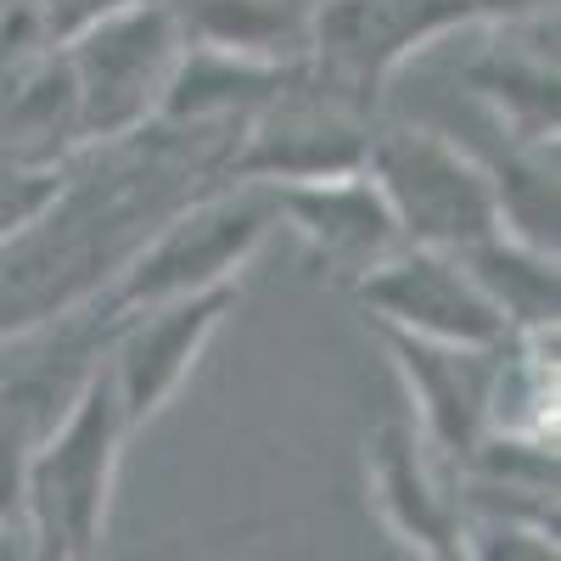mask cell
Wrapping results in <instances>:
<instances>
[{
    "instance_id": "obj_1",
    "label": "cell",
    "mask_w": 561,
    "mask_h": 561,
    "mask_svg": "<svg viewBox=\"0 0 561 561\" xmlns=\"http://www.w3.org/2000/svg\"><path fill=\"white\" fill-rule=\"evenodd\" d=\"M270 230H275V203L264 185L219 180L214 192L169 208L129 248V259L107 275V287L90 304V320L118 325L124 314H140V309L197 298L214 287H237Z\"/></svg>"
},
{
    "instance_id": "obj_2",
    "label": "cell",
    "mask_w": 561,
    "mask_h": 561,
    "mask_svg": "<svg viewBox=\"0 0 561 561\" xmlns=\"http://www.w3.org/2000/svg\"><path fill=\"white\" fill-rule=\"evenodd\" d=\"M129 433L135 427L124 421L107 359L90 365L68 399V415L34 438L23 472V517L34 523L45 561H96L118 478V449Z\"/></svg>"
},
{
    "instance_id": "obj_3",
    "label": "cell",
    "mask_w": 561,
    "mask_h": 561,
    "mask_svg": "<svg viewBox=\"0 0 561 561\" xmlns=\"http://www.w3.org/2000/svg\"><path fill=\"white\" fill-rule=\"evenodd\" d=\"M185 57V23L163 0H129L62 39L79 147H113L158 124L163 90Z\"/></svg>"
},
{
    "instance_id": "obj_4",
    "label": "cell",
    "mask_w": 561,
    "mask_h": 561,
    "mask_svg": "<svg viewBox=\"0 0 561 561\" xmlns=\"http://www.w3.org/2000/svg\"><path fill=\"white\" fill-rule=\"evenodd\" d=\"M365 174L382 192L404 248L472 253L500 230L494 185L478 152L421 124H377L365 147Z\"/></svg>"
},
{
    "instance_id": "obj_5",
    "label": "cell",
    "mask_w": 561,
    "mask_h": 561,
    "mask_svg": "<svg viewBox=\"0 0 561 561\" xmlns=\"http://www.w3.org/2000/svg\"><path fill=\"white\" fill-rule=\"evenodd\" d=\"M370 129H377V113L348 102L343 90L320 84L298 62V73L237 129L219 180L287 185V180L348 174V169H365Z\"/></svg>"
},
{
    "instance_id": "obj_6",
    "label": "cell",
    "mask_w": 561,
    "mask_h": 561,
    "mask_svg": "<svg viewBox=\"0 0 561 561\" xmlns=\"http://www.w3.org/2000/svg\"><path fill=\"white\" fill-rule=\"evenodd\" d=\"M455 28H472V0H314L304 68L377 113L393 68Z\"/></svg>"
},
{
    "instance_id": "obj_7",
    "label": "cell",
    "mask_w": 561,
    "mask_h": 561,
    "mask_svg": "<svg viewBox=\"0 0 561 561\" xmlns=\"http://www.w3.org/2000/svg\"><path fill=\"white\" fill-rule=\"evenodd\" d=\"M348 293L382 332L455 343V348H500L511 337L500 309L483 298L478 275L466 270L460 253L399 248L377 270H365Z\"/></svg>"
},
{
    "instance_id": "obj_8",
    "label": "cell",
    "mask_w": 561,
    "mask_h": 561,
    "mask_svg": "<svg viewBox=\"0 0 561 561\" xmlns=\"http://www.w3.org/2000/svg\"><path fill=\"white\" fill-rule=\"evenodd\" d=\"M242 287H214L197 298H174L158 309L124 314L113 325V348H107V377L118 388L124 421L140 427L152 421L197 370L203 348L214 343V332L225 325V314L237 309Z\"/></svg>"
},
{
    "instance_id": "obj_9",
    "label": "cell",
    "mask_w": 561,
    "mask_h": 561,
    "mask_svg": "<svg viewBox=\"0 0 561 561\" xmlns=\"http://www.w3.org/2000/svg\"><path fill=\"white\" fill-rule=\"evenodd\" d=\"M264 192L275 203V225H287L309 248V259L343 287H354L365 270H377L388 253L404 248L399 225L365 169L325 174V180H287V185H264Z\"/></svg>"
},
{
    "instance_id": "obj_10",
    "label": "cell",
    "mask_w": 561,
    "mask_h": 561,
    "mask_svg": "<svg viewBox=\"0 0 561 561\" xmlns=\"http://www.w3.org/2000/svg\"><path fill=\"white\" fill-rule=\"evenodd\" d=\"M393 354V370L404 377V393L415 399L421 415V444L438 449L449 466H466L483 438H489V399H494V365L500 348H455V343H427V337H404L382 332Z\"/></svg>"
},
{
    "instance_id": "obj_11",
    "label": "cell",
    "mask_w": 561,
    "mask_h": 561,
    "mask_svg": "<svg viewBox=\"0 0 561 561\" xmlns=\"http://www.w3.org/2000/svg\"><path fill=\"white\" fill-rule=\"evenodd\" d=\"M472 96L494 113L505 140H534L556 147V45L550 51H523V45H489L460 68Z\"/></svg>"
},
{
    "instance_id": "obj_12",
    "label": "cell",
    "mask_w": 561,
    "mask_h": 561,
    "mask_svg": "<svg viewBox=\"0 0 561 561\" xmlns=\"http://www.w3.org/2000/svg\"><path fill=\"white\" fill-rule=\"evenodd\" d=\"M460 259L478 275L483 298L500 309L511 337H556V314H561V264H556V253L528 248L517 237H505V230H494L489 242H478Z\"/></svg>"
},
{
    "instance_id": "obj_13",
    "label": "cell",
    "mask_w": 561,
    "mask_h": 561,
    "mask_svg": "<svg viewBox=\"0 0 561 561\" xmlns=\"http://www.w3.org/2000/svg\"><path fill=\"white\" fill-rule=\"evenodd\" d=\"M370 483H377V500L388 511V523L421 545V550H444L460 539V523H455V505L449 494L438 489L433 466L421 460V438L410 427H388L377 433V449H370Z\"/></svg>"
},
{
    "instance_id": "obj_14",
    "label": "cell",
    "mask_w": 561,
    "mask_h": 561,
    "mask_svg": "<svg viewBox=\"0 0 561 561\" xmlns=\"http://www.w3.org/2000/svg\"><path fill=\"white\" fill-rule=\"evenodd\" d=\"M185 39L219 45V51H242L264 62H304V34H309V7L293 12L287 0H197L180 12Z\"/></svg>"
},
{
    "instance_id": "obj_15",
    "label": "cell",
    "mask_w": 561,
    "mask_h": 561,
    "mask_svg": "<svg viewBox=\"0 0 561 561\" xmlns=\"http://www.w3.org/2000/svg\"><path fill=\"white\" fill-rule=\"evenodd\" d=\"M483 169L494 185V214L505 237L556 253V147L505 140L494 158H483Z\"/></svg>"
},
{
    "instance_id": "obj_16",
    "label": "cell",
    "mask_w": 561,
    "mask_h": 561,
    "mask_svg": "<svg viewBox=\"0 0 561 561\" xmlns=\"http://www.w3.org/2000/svg\"><path fill=\"white\" fill-rule=\"evenodd\" d=\"M62 163H18V158H0V248L51 208V197L62 192Z\"/></svg>"
},
{
    "instance_id": "obj_17",
    "label": "cell",
    "mask_w": 561,
    "mask_h": 561,
    "mask_svg": "<svg viewBox=\"0 0 561 561\" xmlns=\"http://www.w3.org/2000/svg\"><path fill=\"white\" fill-rule=\"evenodd\" d=\"M466 561H556V528L523 517H483L460 528Z\"/></svg>"
},
{
    "instance_id": "obj_18",
    "label": "cell",
    "mask_w": 561,
    "mask_h": 561,
    "mask_svg": "<svg viewBox=\"0 0 561 561\" xmlns=\"http://www.w3.org/2000/svg\"><path fill=\"white\" fill-rule=\"evenodd\" d=\"M34 438H39L34 404L0 393V528L12 517H23V472H28Z\"/></svg>"
},
{
    "instance_id": "obj_19",
    "label": "cell",
    "mask_w": 561,
    "mask_h": 561,
    "mask_svg": "<svg viewBox=\"0 0 561 561\" xmlns=\"http://www.w3.org/2000/svg\"><path fill=\"white\" fill-rule=\"evenodd\" d=\"M39 7V18H45V28H51V39L62 45L68 34H79V28H90L96 18H107V12H118V7H129V0H34Z\"/></svg>"
},
{
    "instance_id": "obj_20",
    "label": "cell",
    "mask_w": 561,
    "mask_h": 561,
    "mask_svg": "<svg viewBox=\"0 0 561 561\" xmlns=\"http://www.w3.org/2000/svg\"><path fill=\"white\" fill-rule=\"evenodd\" d=\"M472 23H489V28H545V23H556V0H472Z\"/></svg>"
},
{
    "instance_id": "obj_21",
    "label": "cell",
    "mask_w": 561,
    "mask_h": 561,
    "mask_svg": "<svg viewBox=\"0 0 561 561\" xmlns=\"http://www.w3.org/2000/svg\"><path fill=\"white\" fill-rule=\"evenodd\" d=\"M433 561H466V550H460V539H455V545H444V550H433Z\"/></svg>"
},
{
    "instance_id": "obj_22",
    "label": "cell",
    "mask_w": 561,
    "mask_h": 561,
    "mask_svg": "<svg viewBox=\"0 0 561 561\" xmlns=\"http://www.w3.org/2000/svg\"><path fill=\"white\" fill-rule=\"evenodd\" d=\"M0 561H12V545H7V534H0Z\"/></svg>"
}]
</instances>
